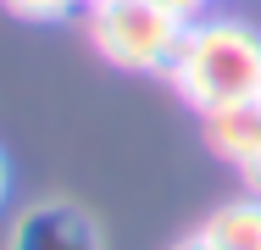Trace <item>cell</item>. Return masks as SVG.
<instances>
[{
  "label": "cell",
  "instance_id": "3",
  "mask_svg": "<svg viewBox=\"0 0 261 250\" xmlns=\"http://www.w3.org/2000/svg\"><path fill=\"white\" fill-rule=\"evenodd\" d=\"M6 250H100V228L78 206H34L11 222Z\"/></svg>",
  "mask_w": 261,
  "mask_h": 250
},
{
  "label": "cell",
  "instance_id": "1",
  "mask_svg": "<svg viewBox=\"0 0 261 250\" xmlns=\"http://www.w3.org/2000/svg\"><path fill=\"white\" fill-rule=\"evenodd\" d=\"M167 84L200 117L261 100V34L239 17H195L167 61Z\"/></svg>",
  "mask_w": 261,
  "mask_h": 250
},
{
  "label": "cell",
  "instance_id": "4",
  "mask_svg": "<svg viewBox=\"0 0 261 250\" xmlns=\"http://www.w3.org/2000/svg\"><path fill=\"white\" fill-rule=\"evenodd\" d=\"M206 145L217 150L228 167H245L261 150V100L228 106V111H206Z\"/></svg>",
  "mask_w": 261,
  "mask_h": 250
},
{
  "label": "cell",
  "instance_id": "10",
  "mask_svg": "<svg viewBox=\"0 0 261 250\" xmlns=\"http://www.w3.org/2000/svg\"><path fill=\"white\" fill-rule=\"evenodd\" d=\"M6 189H11V167H6V156H0V200H6Z\"/></svg>",
  "mask_w": 261,
  "mask_h": 250
},
{
  "label": "cell",
  "instance_id": "7",
  "mask_svg": "<svg viewBox=\"0 0 261 250\" xmlns=\"http://www.w3.org/2000/svg\"><path fill=\"white\" fill-rule=\"evenodd\" d=\"M167 6H172L184 22H195V17H206V6H211V0H167Z\"/></svg>",
  "mask_w": 261,
  "mask_h": 250
},
{
  "label": "cell",
  "instance_id": "2",
  "mask_svg": "<svg viewBox=\"0 0 261 250\" xmlns=\"http://www.w3.org/2000/svg\"><path fill=\"white\" fill-rule=\"evenodd\" d=\"M89 45L122 72H167L184 39V17L167 0H89Z\"/></svg>",
  "mask_w": 261,
  "mask_h": 250
},
{
  "label": "cell",
  "instance_id": "8",
  "mask_svg": "<svg viewBox=\"0 0 261 250\" xmlns=\"http://www.w3.org/2000/svg\"><path fill=\"white\" fill-rule=\"evenodd\" d=\"M239 172H245V189H250V195H261V150L245 161V167H239Z\"/></svg>",
  "mask_w": 261,
  "mask_h": 250
},
{
  "label": "cell",
  "instance_id": "6",
  "mask_svg": "<svg viewBox=\"0 0 261 250\" xmlns=\"http://www.w3.org/2000/svg\"><path fill=\"white\" fill-rule=\"evenodd\" d=\"M11 17H22V22H61V17H72L78 6H89V0H0Z\"/></svg>",
  "mask_w": 261,
  "mask_h": 250
},
{
  "label": "cell",
  "instance_id": "5",
  "mask_svg": "<svg viewBox=\"0 0 261 250\" xmlns=\"http://www.w3.org/2000/svg\"><path fill=\"white\" fill-rule=\"evenodd\" d=\"M200 228L222 250H261V195H239L228 206H217Z\"/></svg>",
  "mask_w": 261,
  "mask_h": 250
},
{
  "label": "cell",
  "instance_id": "9",
  "mask_svg": "<svg viewBox=\"0 0 261 250\" xmlns=\"http://www.w3.org/2000/svg\"><path fill=\"white\" fill-rule=\"evenodd\" d=\"M172 250H222V245H217V239H211L206 228H200V234H189V239H178Z\"/></svg>",
  "mask_w": 261,
  "mask_h": 250
}]
</instances>
